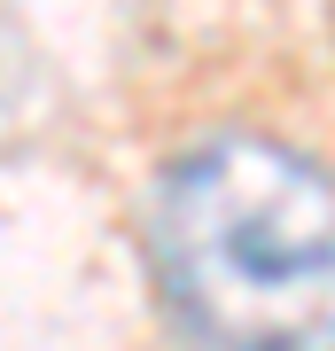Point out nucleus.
I'll list each match as a JSON object with an SVG mask.
<instances>
[{
	"label": "nucleus",
	"mask_w": 335,
	"mask_h": 351,
	"mask_svg": "<svg viewBox=\"0 0 335 351\" xmlns=\"http://www.w3.org/2000/svg\"><path fill=\"white\" fill-rule=\"evenodd\" d=\"M156 281L211 351H335V172L265 133L187 149L156 188Z\"/></svg>",
	"instance_id": "1"
}]
</instances>
